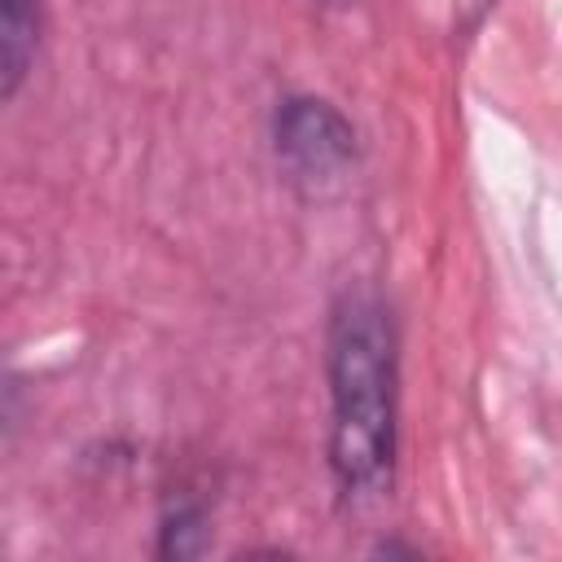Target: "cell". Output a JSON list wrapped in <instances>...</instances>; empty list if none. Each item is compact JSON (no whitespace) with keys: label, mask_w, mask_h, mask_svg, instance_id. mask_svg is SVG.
I'll list each match as a JSON object with an SVG mask.
<instances>
[{"label":"cell","mask_w":562,"mask_h":562,"mask_svg":"<svg viewBox=\"0 0 562 562\" xmlns=\"http://www.w3.org/2000/svg\"><path fill=\"white\" fill-rule=\"evenodd\" d=\"M329 465L347 496L369 501L395 470V338L369 290H347L329 316Z\"/></svg>","instance_id":"6da1fadb"},{"label":"cell","mask_w":562,"mask_h":562,"mask_svg":"<svg viewBox=\"0 0 562 562\" xmlns=\"http://www.w3.org/2000/svg\"><path fill=\"white\" fill-rule=\"evenodd\" d=\"M277 149L294 176L329 180L351 162V127L325 101H285L277 114Z\"/></svg>","instance_id":"7a4b0ae2"},{"label":"cell","mask_w":562,"mask_h":562,"mask_svg":"<svg viewBox=\"0 0 562 562\" xmlns=\"http://www.w3.org/2000/svg\"><path fill=\"white\" fill-rule=\"evenodd\" d=\"M40 53V0H0V101H9Z\"/></svg>","instance_id":"3957f363"}]
</instances>
